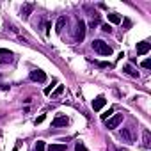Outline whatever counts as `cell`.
Returning <instances> with one entry per match:
<instances>
[{
    "label": "cell",
    "instance_id": "obj_1",
    "mask_svg": "<svg viewBox=\"0 0 151 151\" xmlns=\"http://www.w3.org/2000/svg\"><path fill=\"white\" fill-rule=\"evenodd\" d=\"M93 50L98 52L100 55H112V48H110L109 43H105L103 39H94V41H93Z\"/></svg>",
    "mask_w": 151,
    "mask_h": 151
},
{
    "label": "cell",
    "instance_id": "obj_2",
    "mask_svg": "<svg viewBox=\"0 0 151 151\" xmlns=\"http://www.w3.org/2000/svg\"><path fill=\"white\" fill-rule=\"evenodd\" d=\"M84 37H86V23H84V20H78L77 22V30H75V41L82 43Z\"/></svg>",
    "mask_w": 151,
    "mask_h": 151
},
{
    "label": "cell",
    "instance_id": "obj_3",
    "mask_svg": "<svg viewBox=\"0 0 151 151\" xmlns=\"http://www.w3.org/2000/svg\"><path fill=\"white\" fill-rule=\"evenodd\" d=\"M30 80L43 84V82H46V75H45V71H41V69H34V71H30Z\"/></svg>",
    "mask_w": 151,
    "mask_h": 151
},
{
    "label": "cell",
    "instance_id": "obj_4",
    "mask_svg": "<svg viewBox=\"0 0 151 151\" xmlns=\"http://www.w3.org/2000/svg\"><path fill=\"white\" fill-rule=\"evenodd\" d=\"M121 121H123V114H116L110 119H107V128L109 130H114V128H117L121 124Z\"/></svg>",
    "mask_w": 151,
    "mask_h": 151
},
{
    "label": "cell",
    "instance_id": "obj_5",
    "mask_svg": "<svg viewBox=\"0 0 151 151\" xmlns=\"http://www.w3.org/2000/svg\"><path fill=\"white\" fill-rule=\"evenodd\" d=\"M68 123H69V119H68L66 116H57V117L52 121V126H53V128H60V126H68Z\"/></svg>",
    "mask_w": 151,
    "mask_h": 151
},
{
    "label": "cell",
    "instance_id": "obj_6",
    "mask_svg": "<svg viewBox=\"0 0 151 151\" xmlns=\"http://www.w3.org/2000/svg\"><path fill=\"white\" fill-rule=\"evenodd\" d=\"M121 139H123L124 142H128V144H132V142L135 140V137H133V133H132L130 128H123V130H121Z\"/></svg>",
    "mask_w": 151,
    "mask_h": 151
},
{
    "label": "cell",
    "instance_id": "obj_7",
    "mask_svg": "<svg viewBox=\"0 0 151 151\" xmlns=\"http://www.w3.org/2000/svg\"><path fill=\"white\" fill-rule=\"evenodd\" d=\"M149 48H151V45H149V43H146V41L137 43V53H139V55H146V53L149 52Z\"/></svg>",
    "mask_w": 151,
    "mask_h": 151
},
{
    "label": "cell",
    "instance_id": "obj_8",
    "mask_svg": "<svg viewBox=\"0 0 151 151\" xmlns=\"http://www.w3.org/2000/svg\"><path fill=\"white\" fill-rule=\"evenodd\" d=\"M105 103H107L105 96H98V98L93 101V109H94V110H100V109H103V107H105Z\"/></svg>",
    "mask_w": 151,
    "mask_h": 151
},
{
    "label": "cell",
    "instance_id": "obj_9",
    "mask_svg": "<svg viewBox=\"0 0 151 151\" xmlns=\"http://www.w3.org/2000/svg\"><path fill=\"white\" fill-rule=\"evenodd\" d=\"M66 23H68V18L66 16H60L59 20H57V23H55V30L60 34L62 30H64V27H66Z\"/></svg>",
    "mask_w": 151,
    "mask_h": 151
},
{
    "label": "cell",
    "instance_id": "obj_10",
    "mask_svg": "<svg viewBox=\"0 0 151 151\" xmlns=\"http://www.w3.org/2000/svg\"><path fill=\"white\" fill-rule=\"evenodd\" d=\"M13 57V53L9 50H0V62H9Z\"/></svg>",
    "mask_w": 151,
    "mask_h": 151
},
{
    "label": "cell",
    "instance_id": "obj_11",
    "mask_svg": "<svg viewBox=\"0 0 151 151\" xmlns=\"http://www.w3.org/2000/svg\"><path fill=\"white\" fill-rule=\"evenodd\" d=\"M32 9H34V6H32V4H25V6L22 7V16H23V18H29V16H30V13H32Z\"/></svg>",
    "mask_w": 151,
    "mask_h": 151
},
{
    "label": "cell",
    "instance_id": "obj_12",
    "mask_svg": "<svg viewBox=\"0 0 151 151\" xmlns=\"http://www.w3.org/2000/svg\"><path fill=\"white\" fill-rule=\"evenodd\" d=\"M142 142H144V147H151V133L147 130H144L142 133Z\"/></svg>",
    "mask_w": 151,
    "mask_h": 151
},
{
    "label": "cell",
    "instance_id": "obj_13",
    "mask_svg": "<svg viewBox=\"0 0 151 151\" xmlns=\"http://www.w3.org/2000/svg\"><path fill=\"white\" fill-rule=\"evenodd\" d=\"M123 71H124V73H128V75H130V77H135V78L139 77V71H135V69H133V68H132L130 64H126V66L123 68Z\"/></svg>",
    "mask_w": 151,
    "mask_h": 151
},
{
    "label": "cell",
    "instance_id": "obj_14",
    "mask_svg": "<svg viewBox=\"0 0 151 151\" xmlns=\"http://www.w3.org/2000/svg\"><path fill=\"white\" fill-rule=\"evenodd\" d=\"M48 151H66V144H50Z\"/></svg>",
    "mask_w": 151,
    "mask_h": 151
},
{
    "label": "cell",
    "instance_id": "obj_15",
    "mask_svg": "<svg viewBox=\"0 0 151 151\" xmlns=\"http://www.w3.org/2000/svg\"><path fill=\"white\" fill-rule=\"evenodd\" d=\"M107 16H109V22H110V23H119V22H121V16L116 14V13H110V14H107Z\"/></svg>",
    "mask_w": 151,
    "mask_h": 151
},
{
    "label": "cell",
    "instance_id": "obj_16",
    "mask_svg": "<svg viewBox=\"0 0 151 151\" xmlns=\"http://www.w3.org/2000/svg\"><path fill=\"white\" fill-rule=\"evenodd\" d=\"M34 151H45V142L43 140H37L36 142V149Z\"/></svg>",
    "mask_w": 151,
    "mask_h": 151
},
{
    "label": "cell",
    "instance_id": "obj_17",
    "mask_svg": "<svg viewBox=\"0 0 151 151\" xmlns=\"http://www.w3.org/2000/svg\"><path fill=\"white\" fill-rule=\"evenodd\" d=\"M62 91H64V86H59V87H57V89L53 91V94H52V98H57V96H59V94H60Z\"/></svg>",
    "mask_w": 151,
    "mask_h": 151
},
{
    "label": "cell",
    "instance_id": "obj_18",
    "mask_svg": "<svg viewBox=\"0 0 151 151\" xmlns=\"http://www.w3.org/2000/svg\"><path fill=\"white\" fill-rule=\"evenodd\" d=\"M75 151H87V147H86L82 142H77V146H75Z\"/></svg>",
    "mask_w": 151,
    "mask_h": 151
},
{
    "label": "cell",
    "instance_id": "obj_19",
    "mask_svg": "<svg viewBox=\"0 0 151 151\" xmlns=\"http://www.w3.org/2000/svg\"><path fill=\"white\" fill-rule=\"evenodd\" d=\"M114 114V109H109L105 114H101V119H109V116H112Z\"/></svg>",
    "mask_w": 151,
    "mask_h": 151
},
{
    "label": "cell",
    "instance_id": "obj_20",
    "mask_svg": "<svg viewBox=\"0 0 151 151\" xmlns=\"http://www.w3.org/2000/svg\"><path fill=\"white\" fill-rule=\"evenodd\" d=\"M101 30H103V32H109V34H110V32H112V27H110V25H101Z\"/></svg>",
    "mask_w": 151,
    "mask_h": 151
},
{
    "label": "cell",
    "instance_id": "obj_21",
    "mask_svg": "<svg viewBox=\"0 0 151 151\" xmlns=\"http://www.w3.org/2000/svg\"><path fill=\"white\" fill-rule=\"evenodd\" d=\"M142 68H146V69H149V68H151V60H149V59H146V60L142 62Z\"/></svg>",
    "mask_w": 151,
    "mask_h": 151
},
{
    "label": "cell",
    "instance_id": "obj_22",
    "mask_svg": "<svg viewBox=\"0 0 151 151\" xmlns=\"http://www.w3.org/2000/svg\"><path fill=\"white\" fill-rule=\"evenodd\" d=\"M43 119H45V116H39V117H37V119H36V124H37V123H41V121H43Z\"/></svg>",
    "mask_w": 151,
    "mask_h": 151
},
{
    "label": "cell",
    "instance_id": "obj_23",
    "mask_svg": "<svg viewBox=\"0 0 151 151\" xmlns=\"http://www.w3.org/2000/svg\"><path fill=\"white\" fill-rule=\"evenodd\" d=\"M13 151H16V149H13Z\"/></svg>",
    "mask_w": 151,
    "mask_h": 151
}]
</instances>
